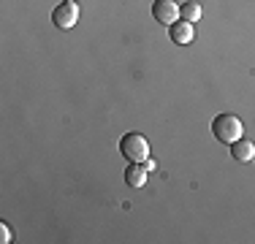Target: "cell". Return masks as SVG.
<instances>
[{"label": "cell", "mask_w": 255, "mask_h": 244, "mask_svg": "<svg viewBox=\"0 0 255 244\" xmlns=\"http://www.w3.org/2000/svg\"><path fill=\"white\" fill-rule=\"evenodd\" d=\"M144 166H147V171H155V168H157V163L152 160V157H147V160H144Z\"/></svg>", "instance_id": "cell-10"}, {"label": "cell", "mask_w": 255, "mask_h": 244, "mask_svg": "<svg viewBox=\"0 0 255 244\" xmlns=\"http://www.w3.org/2000/svg\"><path fill=\"white\" fill-rule=\"evenodd\" d=\"M231 155H234V160H239V163L255 160V144H253V141H247V138L242 136L239 141L231 144Z\"/></svg>", "instance_id": "cell-6"}, {"label": "cell", "mask_w": 255, "mask_h": 244, "mask_svg": "<svg viewBox=\"0 0 255 244\" xmlns=\"http://www.w3.org/2000/svg\"><path fill=\"white\" fill-rule=\"evenodd\" d=\"M52 22L60 30H68L79 22V3L76 0H60V5L52 11Z\"/></svg>", "instance_id": "cell-3"}, {"label": "cell", "mask_w": 255, "mask_h": 244, "mask_svg": "<svg viewBox=\"0 0 255 244\" xmlns=\"http://www.w3.org/2000/svg\"><path fill=\"white\" fill-rule=\"evenodd\" d=\"M0 242H3V244L11 242V231H8V225H5V223H0Z\"/></svg>", "instance_id": "cell-9"}, {"label": "cell", "mask_w": 255, "mask_h": 244, "mask_svg": "<svg viewBox=\"0 0 255 244\" xmlns=\"http://www.w3.org/2000/svg\"><path fill=\"white\" fill-rule=\"evenodd\" d=\"M125 182L130 187H144L147 185V166H144V163H130V166L125 168Z\"/></svg>", "instance_id": "cell-7"}, {"label": "cell", "mask_w": 255, "mask_h": 244, "mask_svg": "<svg viewBox=\"0 0 255 244\" xmlns=\"http://www.w3.org/2000/svg\"><path fill=\"white\" fill-rule=\"evenodd\" d=\"M168 38H171L174 44H179V46H187V44H193V38H196V27H193V22L177 19L174 24H168Z\"/></svg>", "instance_id": "cell-5"}, {"label": "cell", "mask_w": 255, "mask_h": 244, "mask_svg": "<svg viewBox=\"0 0 255 244\" xmlns=\"http://www.w3.org/2000/svg\"><path fill=\"white\" fill-rule=\"evenodd\" d=\"M201 14H204V8L196 3V0H187V3L179 5V19H185V22H198Z\"/></svg>", "instance_id": "cell-8"}, {"label": "cell", "mask_w": 255, "mask_h": 244, "mask_svg": "<svg viewBox=\"0 0 255 244\" xmlns=\"http://www.w3.org/2000/svg\"><path fill=\"white\" fill-rule=\"evenodd\" d=\"M212 133H215V138L220 144H234L239 141L242 136H245V125H242V120L236 117V114H217L215 120H212Z\"/></svg>", "instance_id": "cell-1"}, {"label": "cell", "mask_w": 255, "mask_h": 244, "mask_svg": "<svg viewBox=\"0 0 255 244\" xmlns=\"http://www.w3.org/2000/svg\"><path fill=\"white\" fill-rule=\"evenodd\" d=\"M120 152H123V157H128L130 163H144L149 157V141L147 136H141V133H125L123 138H120Z\"/></svg>", "instance_id": "cell-2"}, {"label": "cell", "mask_w": 255, "mask_h": 244, "mask_svg": "<svg viewBox=\"0 0 255 244\" xmlns=\"http://www.w3.org/2000/svg\"><path fill=\"white\" fill-rule=\"evenodd\" d=\"M152 19L160 22V24H174L179 19V5L174 0H155L152 3Z\"/></svg>", "instance_id": "cell-4"}]
</instances>
